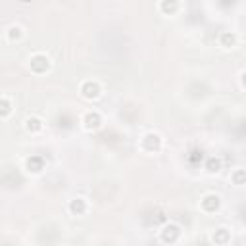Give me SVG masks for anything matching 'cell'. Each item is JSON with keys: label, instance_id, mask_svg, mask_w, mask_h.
Wrapping results in <instances>:
<instances>
[{"label": "cell", "instance_id": "6da1fadb", "mask_svg": "<svg viewBox=\"0 0 246 246\" xmlns=\"http://www.w3.org/2000/svg\"><path fill=\"white\" fill-rule=\"evenodd\" d=\"M85 90H87V94H88V96H96V90H98V88H96V85H87V87H85Z\"/></svg>", "mask_w": 246, "mask_h": 246}, {"label": "cell", "instance_id": "7a4b0ae2", "mask_svg": "<svg viewBox=\"0 0 246 246\" xmlns=\"http://www.w3.org/2000/svg\"><path fill=\"white\" fill-rule=\"evenodd\" d=\"M71 210H73V212H77V210H83V204H81V202H73V204H71Z\"/></svg>", "mask_w": 246, "mask_h": 246}]
</instances>
